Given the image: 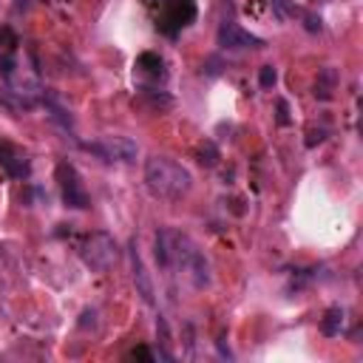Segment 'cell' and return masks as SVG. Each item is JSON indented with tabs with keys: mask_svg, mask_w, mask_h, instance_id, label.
Listing matches in <instances>:
<instances>
[{
	"mask_svg": "<svg viewBox=\"0 0 363 363\" xmlns=\"http://www.w3.org/2000/svg\"><path fill=\"white\" fill-rule=\"evenodd\" d=\"M196 156H199V162H201L204 167H216V164H218V147H216L210 139H204V142L199 145Z\"/></svg>",
	"mask_w": 363,
	"mask_h": 363,
	"instance_id": "12",
	"label": "cell"
},
{
	"mask_svg": "<svg viewBox=\"0 0 363 363\" xmlns=\"http://www.w3.org/2000/svg\"><path fill=\"white\" fill-rule=\"evenodd\" d=\"M216 37H218V45L227 48V51H244V48H261V45H264L261 37L244 31V28H241L238 23H233V20L221 23Z\"/></svg>",
	"mask_w": 363,
	"mask_h": 363,
	"instance_id": "6",
	"label": "cell"
},
{
	"mask_svg": "<svg viewBox=\"0 0 363 363\" xmlns=\"http://www.w3.org/2000/svg\"><path fill=\"white\" fill-rule=\"evenodd\" d=\"M170 267H179V269L190 278L193 289L210 286V261H207L204 252H201L187 235H182V233H173V261H170Z\"/></svg>",
	"mask_w": 363,
	"mask_h": 363,
	"instance_id": "2",
	"label": "cell"
},
{
	"mask_svg": "<svg viewBox=\"0 0 363 363\" xmlns=\"http://www.w3.org/2000/svg\"><path fill=\"white\" fill-rule=\"evenodd\" d=\"M275 79H278L275 68H272V65H264V68H261V74H258V82H261V88H272V85H275Z\"/></svg>",
	"mask_w": 363,
	"mask_h": 363,
	"instance_id": "13",
	"label": "cell"
},
{
	"mask_svg": "<svg viewBox=\"0 0 363 363\" xmlns=\"http://www.w3.org/2000/svg\"><path fill=\"white\" fill-rule=\"evenodd\" d=\"M57 179H60V190H62V201L71 210H85L88 207V193L79 182V173L71 164H60L57 167Z\"/></svg>",
	"mask_w": 363,
	"mask_h": 363,
	"instance_id": "5",
	"label": "cell"
},
{
	"mask_svg": "<svg viewBox=\"0 0 363 363\" xmlns=\"http://www.w3.org/2000/svg\"><path fill=\"white\" fill-rule=\"evenodd\" d=\"M340 329H343V309L340 306L326 309V315L320 320V332L329 335V337H335V335H340Z\"/></svg>",
	"mask_w": 363,
	"mask_h": 363,
	"instance_id": "11",
	"label": "cell"
},
{
	"mask_svg": "<svg viewBox=\"0 0 363 363\" xmlns=\"http://www.w3.org/2000/svg\"><path fill=\"white\" fill-rule=\"evenodd\" d=\"M153 255H156V264L162 269H170V261H173V230H159L156 238H153Z\"/></svg>",
	"mask_w": 363,
	"mask_h": 363,
	"instance_id": "10",
	"label": "cell"
},
{
	"mask_svg": "<svg viewBox=\"0 0 363 363\" xmlns=\"http://www.w3.org/2000/svg\"><path fill=\"white\" fill-rule=\"evenodd\" d=\"M337 82H340L337 68H332V65L320 68L318 77H315V96H318V99H332L335 91H337Z\"/></svg>",
	"mask_w": 363,
	"mask_h": 363,
	"instance_id": "9",
	"label": "cell"
},
{
	"mask_svg": "<svg viewBox=\"0 0 363 363\" xmlns=\"http://www.w3.org/2000/svg\"><path fill=\"white\" fill-rule=\"evenodd\" d=\"M82 147L88 153L99 156L102 162H122V164H128V162H136V156H139L136 142L128 139V136H102L99 142H85Z\"/></svg>",
	"mask_w": 363,
	"mask_h": 363,
	"instance_id": "4",
	"label": "cell"
},
{
	"mask_svg": "<svg viewBox=\"0 0 363 363\" xmlns=\"http://www.w3.org/2000/svg\"><path fill=\"white\" fill-rule=\"evenodd\" d=\"M79 255H82V261H85L88 269L105 272V269H111V267L116 264L119 247H116L113 235H108V233H91V235L82 241Z\"/></svg>",
	"mask_w": 363,
	"mask_h": 363,
	"instance_id": "3",
	"label": "cell"
},
{
	"mask_svg": "<svg viewBox=\"0 0 363 363\" xmlns=\"http://www.w3.org/2000/svg\"><path fill=\"white\" fill-rule=\"evenodd\" d=\"M145 184L156 199H182L193 187V176L184 164L167 156H150L145 162Z\"/></svg>",
	"mask_w": 363,
	"mask_h": 363,
	"instance_id": "1",
	"label": "cell"
},
{
	"mask_svg": "<svg viewBox=\"0 0 363 363\" xmlns=\"http://www.w3.org/2000/svg\"><path fill=\"white\" fill-rule=\"evenodd\" d=\"M0 167L14 179H26L28 176V159L6 139H0Z\"/></svg>",
	"mask_w": 363,
	"mask_h": 363,
	"instance_id": "7",
	"label": "cell"
},
{
	"mask_svg": "<svg viewBox=\"0 0 363 363\" xmlns=\"http://www.w3.org/2000/svg\"><path fill=\"white\" fill-rule=\"evenodd\" d=\"M278 122H281V125L289 122V116H286V102H284V99H278Z\"/></svg>",
	"mask_w": 363,
	"mask_h": 363,
	"instance_id": "14",
	"label": "cell"
},
{
	"mask_svg": "<svg viewBox=\"0 0 363 363\" xmlns=\"http://www.w3.org/2000/svg\"><path fill=\"white\" fill-rule=\"evenodd\" d=\"M130 272H133V284H136V292L142 295V301L153 303V281H150V275L145 269V261H142V255L136 250V241L130 244Z\"/></svg>",
	"mask_w": 363,
	"mask_h": 363,
	"instance_id": "8",
	"label": "cell"
}]
</instances>
